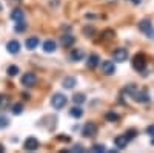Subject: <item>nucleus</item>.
Wrapping results in <instances>:
<instances>
[{
  "mask_svg": "<svg viewBox=\"0 0 154 153\" xmlns=\"http://www.w3.org/2000/svg\"><path fill=\"white\" fill-rule=\"evenodd\" d=\"M66 100L68 99L63 93H56V94H53V97H51V105H53V108H56V110H62L66 105Z\"/></svg>",
  "mask_w": 154,
  "mask_h": 153,
  "instance_id": "obj_1",
  "label": "nucleus"
},
{
  "mask_svg": "<svg viewBox=\"0 0 154 153\" xmlns=\"http://www.w3.org/2000/svg\"><path fill=\"white\" fill-rule=\"evenodd\" d=\"M133 67H134V70H137V71L142 73V71L146 68V57H145V54L137 53V54L133 57Z\"/></svg>",
  "mask_w": 154,
  "mask_h": 153,
  "instance_id": "obj_2",
  "label": "nucleus"
},
{
  "mask_svg": "<svg viewBox=\"0 0 154 153\" xmlns=\"http://www.w3.org/2000/svg\"><path fill=\"white\" fill-rule=\"evenodd\" d=\"M20 82H22L23 87H32L37 82V78H35L32 73H26V74H23L22 78H20Z\"/></svg>",
  "mask_w": 154,
  "mask_h": 153,
  "instance_id": "obj_3",
  "label": "nucleus"
},
{
  "mask_svg": "<svg viewBox=\"0 0 154 153\" xmlns=\"http://www.w3.org/2000/svg\"><path fill=\"white\" fill-rule=\"evenodd\" d=\"M131 97H134L139 104H148V102H149V96L145 91H134Z\"/></svg>",
  "mask_w": 154,
  "mask_h": 153,
  "instance_id": "obj_4",
  "label": "nucleus"
},
{
  "mask_svg": "<svg viewBox=\"0 0 154 153\" xmlns=\"http://www.w3.org/2000/svg\"><path fill=\"white\" fill-rule=\"evenodd\" d=\"M23 148L28 150V151H34L35 148H38V141L35 138H28L26 141H25V144H23Z\"/></svg>",
  "mask_w": 154,
  "mask_h": 153,
  "instance_id": "obj_5",
  "label": "nucleus"
},
{
  "mask_svg": "<svg viewBox=\"0 0 154 153\" xmlns=\"http://www.w3.org/2000/svg\"><path fill=\"white\" fill-rule=\"evenodd\" d=\"M82 135H83L85 138H91V136H94V135H96V125H94L93 122H88V124L83 127Z\"/></svg>",
  "mask_w": 154,
  "mask_h": 153,
  "instance_id": "obj_6",
  "label": "nucleus"
},
{
  "mask_svg": "<svg viewBox=\"0 0 154 153\" xmlns=\"http://www.w3.org/2000/svg\"><path fill=\"white\" fill-rule=\"evenodd\" d=\"M6 49H8L9 54H17L20 51V43L17 40H9L8 45H6Z\"/></svg>",
  "mask_w": 154,
  "mask_h": 153,
  "instance_id": "obj_7",
  "label": "nucleus"
},
{
  "mask_svg": "<svg viewBox=\"0 0 154 153\" xmlns=\"http://www.w3.org/2000/svg\"><path fill=\"white\" fill-rule=\"evenodd\" d=\"M128 59V53L123 49V48H119L114 51V60L116 62H125Z\"/></svg>",
  "mask_w": 154,
  "mask_h": 153,
  "instance_id": "obj_8",
  "label": "nucleus"
},
{
  "mask_svg": "<svg viewBox=\"0 0 154 153\" xmlns=\"http://www.w3.org/2000/svg\"><path fill=\"white\" fill-rule=\"evenodd\" d=\"M99 63H100L99 56H97V54H91V56L88 57L86 65H88V68H89V70H94V68H97V67H99Z\"/></svg>",
  "mask_w": 154,
  "mask_h": 153,
  "instance_id": "obj_9",
  "label": "nucleus"
},
{
  "mask_svg": "<svg viewBox=\"0 0 154 153\" xmlns=\"http://www.w3.org/2000/svg\"><path fill=\"white\" fill-rule=\"evenodd\" d=\"M102 71H103V74H114V71H116V67H114V63L112 62H103L102 63Z\"/></svg>",
  "mask_w": 154,
  "mask_h": 153,
  "instance_id": "obj_10",
  "label": "nucleus"
},
{
  "mask_svg": "<svg viewBox=\"0 0 154 153\" xmlns=\"http://www.w3.org/2000/svg\"><path fill=\"white\" fill-rule=\"evenodd\" d=\"M128 142H130V139H128L125 135H122V136H117V138H116V141H114L116 147H119V148H125V147L128 145Z\"/></svg>",
  "mask_w": 154,
  "mask_h": 153,
  "instance_id": "obj_11",
  "label": "nucleus"
},
{
  "mask_svg": "<svg viewBox=\"0 0 154 153\" xmlns=\"http://www.w3.org/2000/svg\"><path fill=\"white\" fill-rule=\"evenodd\" d=\"M57 48V43L54 40H45L43 42V51L45 53H54Z\"/></svg>",
  "mask_w": 154,
  "mask_h": 153,
  "instance_id": "obj_12",
  "label": "nucleus"
},
{
  "mask_svg": "<svg viewBox=\"0 0 154 153\" xmlns=\"http://www.w3.org/2000/svg\"><path fill=\"white\" fill-rule=\"evenodd\" d=\"M11 19L14 20V22H22V20H23V11H22L20 8L12 9V12H11Z\"/></svg>",
  "mask_w": 154,
  "mask_h": 153,
  "instance_id": "obj_13",
  "label": "nucleus"
},
{
  "mask_svg": "<svg viewBox=\"0 0 154 153\" xmlns=\"http://www.w3.org/2000/svg\"><path fill=\"white\" fill-rule=\"evenodd\" d=\"M60 43H62V46H71V45L74 43V37H72L71 34L63 36L62 39H60Z\"/></svg>",
  "mask_w": 154,
  "mask_h": 153,
  "instance_id": "obj_14",
  "label": "nucleus"
},
{
  "mask_svg": "<svg viewBox=\"0 0 154 153\" xmlns=\"http://www.w3.org/2000/svg\"><path fill=\"white\" fill-rule=\"evenodd\" d=\"M62 85H63V88H66V90H71V88L75 87V79L74 78H65Z\"/></svg>",
  "mask_w": 154,
  "mask_h": 153,
  "instance_id": "obj_15",
  "label": "nucleus"
},
{
  "mask_svg": "<svg viewBox=\"0 0 154 153\" xmlns=\"http://www.w3.org/2000/svg\"><path fill=\"white\" fill-rule=\"evenodd\" d=\"M85 100H86V97H85L83 93H75V94L72 96V102H74L75 105H82Z\"/></svg>",
  "mask_w": 154,
  "mask_h": 153,
  "instance_id": "obj_16",
  "label": "nucleus"
},
{
  "mask_svg": "<svg viewBox=\"0 0 154 153\" xmlns=\"http://www.w3.org/2000/svg\"><path fill=\"white\" fill-rule=\"evenodd\" d=\"M38 46V39L37 37H29V39L26 40V48L28 49H35Z\"/></svg>",
  "mask_w": 154,
  "mask_h": 153,
  "instance_id": "obj_17",
  "label": "nucleus"
},
{
  "mask_svg": "<svg viewBox=\"0 0 154 153\" xmlns=\"http://www.w3.org/2000/svg\"><path fill=\"white\" fill-rule=\"evenodd\" d=\"M69 114L72 118H75V119H79L82 114H83V111H82V108L80 107H72L71 110H69Z\"/></svg>",
  "mask_w": 154,
  "mask_h": 153,
  "instance_id": "obj_18",
  "label": "nucleus"
},
{
  "mask_svg": "<svg viewBox=\"0 0 154 153\" xmlns=\"http://www.w3.org/2000/svg\"><path fill=\"white\" fill-rule=\"evenodd\" d=\"M139 28H140V31H143V33H146L149 28H151V22L146 19V20H142L139 23Z\"/></svg>",
  "mask_w": 154,
  "mask_h": 153,
  "instance_id": "obj_19",
  "label": "nucleus"
},
{
  "mask_svg": "<svg viewBox=\"0 0 154 153\" xmlns=\"http://www.w3.org/2000/svg\"><path fill=\"white\" fill-rule=\"evenodd\" d=\"M83 56H85V53H83V51H80V49H75V51H72V53H71V59L72 60H82Z\"/></svg>",
  "mask_w": 154,
  "mask_h": 153,
  "instance_id": "obj_20",
  "label": "nucleus"
},
{
  "mask_svg": "<svg viewBox=\"0 0 154 153\" xmlns=\"http://www.w3.org/2000/svg\"><path fill=\"white\" fill-rule=\"evenodd\" d=\"M105 119L109 121V122H116V121L119 119V114H117V113H114V111H109V113L105 114Z\"/></svg>",
  "mask_w": 154,
  "mask_h": 153,
  "instance_id": "obj_21",
  "label": "nucleus"
},
{
  "mask_svg": "<svg viewBox=\"0 0 154 153\" xmlns=\"http://www.w3.org/2000/svg\"><path fill=\"white\" fill-rule=\"evenodd\" d=\"M25 30H26V25H25L23 22H17L16 27H14V31L16 33H23Z\"/></svg>",
  "mask_w": 154,
  "mask_h": 153,
  "instance_id": "obj_22",
  "label": "nucleus"
},
{
  "mask_svg": "<svg viewBox=\"0 0 154 153\" xmlns=\"http://www.w3.org/2000/svg\"><path fill=\"white\" fill-rule=\"evenodd\" d=\"M8 74H9V76H17V74H19V67H17V65H9Z\"/></svg>",
  "mask_w": 154,
  "mask_h": 153,
  "instance_id": "obj_23",
  "label": "nucleus"
},
{
  "mask_svg": "<svg viewBox=\"0 0 154 153\" xmlns=\"http://www.w3.org/2000/svg\"><path fill=\"white\" fill-rule=\"evenodd\" d=\"M9 125V119L6 118V116H0V129H5V127H8Z\"/></svg>",
  "mask_w": 154,
  "mask_h": 153,
  "instance_id": "obj_24",
  "label": "nucleus"
},
{
  "mask_svg": "<svg viewBox=\"0 0 154 153\" xmlns=\"http://www.w3.org/2000/svg\"><path fill=\"white\" fill-rule=\"evenodd\" d=\"M91 150H93V151H97V153H103V151H106L105 145H100V144H97V145H93V147H91Z\"/></svg>",
  "mask_w": 154,
  "mask_h": 153,
  "instance_id": "obj_25",
  "label": "nucleus"
},
{
  "mask_svg": "<svg viewBox=\"0 0 154 153\" xmlns=\"http://www.w3.org/2000/svg\"><path fill=\"white\" fill-rule=\"evenodd\" d=\"M22 111H23L22 104H16V105H12V113H14V114H20Z\"/></svg>",
  "mask_w": 154,
  "mask_h": 153,
  "instance_id": "obj_26",
  "label": "nucleus"
},
{
  "mask_svg": "<svg viewBox=\"0 0 154 153\" xmlns=\"http://www.w3.org/2000/svg\"><path fill=\"white\" fill-rule=\"evenodd\" d=\"M125 136H126V138H128V139H130V141H131L133 138H136V136H137V132L131 129V130H128V132L125 133Z\"/></svg>",
  "mask_w": 154,
  "mask_h": 153,
  "instance_id": "obj_27",
  "label": "nucleus"
},
{
  "mask_svg": "<svg viewBox=\"0 0 154 153\" xmlns=\"http://www.w3.org/2000/svg\"><path fill=\"white\" fill-rule=\"evenodd\" d=\"M6 102H8V97L5 94H2V96H0V110L6 107Z\"/></svg>",
  "mask_w": 154,
  "mask_h": 153,
  "instance_id": "obj_28",
  "label": "nucleus"
},
{
  "mask_svg": "<svg viewBox=\"0 0 154 153\" xmlns=\"http://www.w3.org/2000/svg\"><path fill=\"white\" fill-rule=\"evenodd\" d=\"M146 135H149V136L154 138V125H149L148 129H146Z\"/></svg>",
  "mask_w": 154,
  "mask_h": 153,
  "instance_id": "obj_29",
  "label": "nucleus"
},
{
  "mask_svg": "<svg viewBox=\"0 0 154 153\" xmlns=\"http://www.w3.org/2000/svg\"><path fill=\"white\" fill-rule=\"evenodd\" d=\"M145 34H146V36L149 37V39H154V28L151 27V28H149V30H148V31H146Z\"/></svg>",
  "mask_w": 154,
  "mask_h": 153,
  "instance_id": "obj_30",
  "label": "nucleus"
},
{
  "mask_svg": "<svg viewBox=\"0 0 154 153\" xmlns=\"http://www.w3.org/2000/svg\"><path fill=\"white\" fill-rule=\"evenodd\" d=\"M71 151H83V147H82V145H74V147L71 148Z\"/></svg>",
  "mask_w": 154,
  "mask_h": 153,
  "instance_id": "obj_31",
  "label": "nucleus"
},
{
  "mask_svg": "<svg viewBox=\"0 0 154 153\" xmlns=\"http://www.w3.org/2000/svg\"><path fill=\"white\" fill-rule=\"evenodd\" d=\"M57 139H60V141H65V142H68V141H69V138H66V136H59Z\"/></svg>",
  "mask_w": 154,
  "mask_h": 153,
  "instance_id": "obj_32",
  "label": "nucleus"
},
{
  "mask_svg": "<svg viewBox=\"0 0 154 153\" xmlns=\"http://www.w3.org/2000/svg\"><path fill=\"white\" fill-rule=\"evenodd\" d=\"M133 5H140V0H131Z\"/></svg>",
  "mask_w": 154,
  "mask_h": 153,
  "instance_id": "obj_33",
  "label": "nucleus"
},
{
  "mask_svg": "<svg viewBox=\"0 0 154 153\" xmlns=\"http://www.w3.org/2000/svg\"><path fill=\"white\" fill-rule=\"evenodd\" d=\"M0 151H3V147L2 145H0Z\"/></svg>",
  "mask_w": 154,
  "mask_h": 153,
  "instance_id": "obj_34",
  "label": "nucleus"
},
{
  "mask_svg": "<svg viewBox=\"0 0 154 153\" xmlns=\"http://www.w3.org/2000/svg\"><path fill=\"white\" fill-rule=\"evenodd\" d=\"M0 11H2V3H0Z\"/></svg>",
  "mask_w": 154,
  "mask_h": 153,
  "instance_id": "obj_35",
  "label": "nucleus"
}]
</instances>
